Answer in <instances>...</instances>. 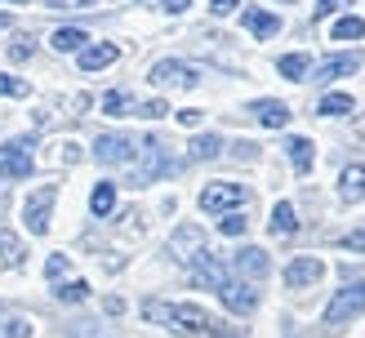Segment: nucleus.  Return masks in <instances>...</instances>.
<instances>
[{"mask_svg": "<svg viewBox=\"0 0 365 338\" xmlns=\"http://www.w3.org/2000/svg\"><path fill=\"white\" fill-rule=\"evenodd\" d=\"M143 316H148L152 325L174 329V334H200V329H210V312L200 307V302H148Z\"/></svg>", "mask_w": 365, "mask_h": 338, "instance_id": "nucleus-1", "label": "nucleus"}, {"mask_svg": "<svg viewBox=\"0 0 365 338\" xmlns=\"http://www.w3.org/2000/svg\"><path fill=\"white\" fill-rule=\"evenodd\" d=\"M134 160H138L134 174H130L134 187H148V183H156L160 174H174V169H178V160L165 156V142H160V138H143L138 152H134Z\"/></svg>", "mask_w": 365, "mask_h": 338, "instance_id": "nucleus-2", "label": "nucleus"}, {"mask_svg": "<svg viewBox=\"0 0 365 338\" xmlns=\"http://www.w3.org/2000/svg\"><path fill=\"white\" fill-rule=\"evenodd\" d=\"M170 254H174V263H182V267H196L200 258L210 254V241H205V231H200L196 223H182V227H174V236H170Z\"/></svg>", "mask_w": 365, "mask_h": 338, "instance_id": "nucleus-3", "label": "nucleus"}, {"mask_svg": "<svg viewBox=\"0 0 365 338\" xmlns=\"http://www.w3.org/2000/svg\"><path fill=\"white\" fill-rule=\"evenodd\" d=\"M148 80L156 89H196L200 85V71L192 63H182V58H160V63H152Z\"/></svg>", "mask_w": 365, "mask_h": 338, "instance_id": "nucleus-4", "label": "nucleus"}, {"mask_svg": "<svg viewBox=\"0 0 365 338\" xmlns=\"http://www.w3.org/2000/svg\"><path fill=\"white\" fill-rule=\"evenodd\" d=\"M365 312V285H348V290H339L330 298V307H325V325L339 329V325H348L352 316Z\"/></svg>", "mask_w": 365, "mask_h": 338, "instance_id": "nucleus-5", "label": "nucleus"}, {"mask_svg": "<svg viewBox=\"0 0 365 338\" xmlns=\"http://www.w3.org/2000/svg\"><path fill=\"white\" fill-rule=\"evenodd\" d=\"M53 201H58V187H53V183L27 196V205H23V223H27L31 236H45V231H49V209H53Z\"/></svg>", "mask_w": 365, "mask_h": 338, "instance_id": "nucleus-6", "label": "nucleus"}, {"mask_svg": "<svg viewBox=\"0 0 365 338\" xmlns=\"http://www.w3.org/2000/svg\"><path fill=\"white\" fill-rule=\"evenodd\" d=\"M134 152H138V142L130 134H98V142H94L98 165H134Z\"/></svg>", "mask_w": 365, "mask_h": 338, "instance_id": "nucleus-7", "label": "nucleus"}, {"mask_svg": "<svg viewBox=\"0 0 365 338\" xmlns=\"http://www.w3.org/2000/svg\"><path fill=\"white\" fill-rule=\"evenodd\" d=\"M250 201V191L241 183H210L205 191H200V209L205 213H227L236 205H245Z\"/></svg>", "mask_w": 365, "mask_h": 338, "instance_id": "nucleus-8", "label": "nucleus"}, {"mask_svg": "<svg viewBox=\"0 0 365 338\" xmlns=\"http://www.w3.org/2000/svg\"><path fill=\"white\" fill-rule=\"evenodd\" d=\"M218 298H223V307L236 312V316H250L254 307H259V290H254L250 280H232V276L218 285Z\"/></svg>", "mask_w": 365, "mask_h": 338, "instance_id": "nucleus-9", "label": "nucleus"}, {"mask_svg": "<svg viewBox=\"0 0 365 338\" xmlns=\"http://www.w3.org/2000/svg\"><path fill=\"white\" fill-rule=\"evenodd\" d=\"M0 174L5 178H27L31 174V142L14 138L9 147H0Z\"/></svg>", "mask_w": 365, "mask_h": 338, "instance_id": "nucleus-10", "label": "nucleus"}, {"mask_svg": "<svg viewBox=\"0 0 365 338\" xmlns=\"http://www.w3.org/2000/svg\"><path fill=\"white\" fill-rule=\"evenodd\" d=\"M321 276H325V263L312 258V254H303V258H294L285 267V285H289V290H312Z\"/></svg>", "mask_w": 365, "mask_h": 338, "instance_id": "nucleus-11", "label": "nucleus"}, {"mask_svg": "<svg viewBox=\"0 0 365 338\" xmlns=\"http://www.w3.org/2000/svg\"><path fill=\"white\" fill-rule=\"evenodd\" d=\"M236 272H241L245 280H263L267 272H272V258H267V249H259V245H245V249H236Z\"/></svg>", "mask_w": 365, "mask_h": 338, "instance_id": "nucleus-12", "label": "nucleus"}, {"mask_svg": "<svg viewBox=\"0 0 365 338\" xmlns=\"http://www.w3.org/2000/svg\"><path fill=\"white\" fill-rule=\"evenodd\" d=\"M250 112L259 125H267V130H285V125L294 120V112H289L281 98H259V102H250Z\"/></svg>", "mask_w": 365, "mask_h": 338, "instance_id": "nucleus-13", "label": "nucleus"}, {"mask_svg": "<svg viewBox=\"0 0 365 338\" xmlns=\"http://www.w3.org/2000/svg\"><path fill=\"white\" fill-rule=\"evenodd\" d=\"M361 67V53H334V58H325L317 63V76H307V80H339V76H352V71Z\"/></svg>", "mask_w": 365, "mask_h": 338, "instance_id": "nucleus-14", "label": "nucleus"}, {"mask_svg": "<svg viewBox=\"0 0 365 338\" xmlns=\"http://www.w3.org/2000/svg\"><path fill=\"white\" fill-rule=\"evenodd\" d=\"M116 58H120V49H116V45H107V41H103V45H85V49L76 53L81 71H103V67H112Z\"/></svg>", "mask_w": 365, "mask_h": 338, "instance_id": "nucleus-15", "label": "nucleus"}, {"mask_svg": "<svg viewBox=\"0 0 365 338\" xmlns=\"http://www.w3.org/2000/svg\"><path fill=\"white\" fill-rule=\"evenodd\" d=\"M339 201H348V205L365 201V165H348L339 174Z\"/></svg>", "mask_w": 365, "mask_h": 338, "instance_id": "nucleus-16", "label": "nucleus"}, {"mask_svg": "<svg viewBox=\"0 0 365 338\" xmlns=\"http://www.w3.org/2000/svg\"><path fill=\"white\" fill-rule=\"evenodd\" d=\"M245 27L259 36V41H272V36L281 31V18L267 14V9H259V5H250V9H245Z\"/></svg>", "mask_w": 365, "mask_h": 338, "instance_id": "nucleus-17", "label": "nucleus"}, {"mask_svg": "<svg viewBox=\"0 0 365 338\" xmlns=\"http://www.w3.org/2000/svg\"><path fill=\"white\" fill-rule=\"evenodd\" d=\"M23 263H27V245L9 227H0V267H23Z\"/></svg>", "mask_w": 365, "mask_h": 338, "instance_id": "nucleus-18", "label": "nucleus"}, {"mask_svg": "<svg viewBox=\"0 0 365 338\" xmlns=\"http://www.w3.org/2000/svg\"><path fill=\"white\" fill-rule=\"evenodd\" d=\"M49 45L58 49V53H81V49L89 45V36H85L81 27H58V31L49 36Z\"/></svg>", "mask_w": 365, "mask_h": 338, "instance_id": "nucleus-19", "label": "nucleus"}, {"mask_svg": "<svg viewBox=\"0 0 365 338\" xmlns=\"http://www.w3.org/2000/svg\"><path fill=\"white\" fill-rule=\"evenodd\" d=\"M285 152H289V165H294L299 174H307V169H312V160H317L312 138H289V142H285Z\"/></svg>", "mask_w": 365, "mask_h": 338, "instance_id": "nucleus-20", "label": "nucleus"}, {"mask_svg": "<svg viewBox=\"0 0 365 338\" xmlns=\"http://www.w3.org/2000/svg\"><path fill=\"white\" fill-rule=\"evenodd\" d=\"M192 272H196V280H200V285H210V290H218V285L227 280V272H223V263H218L214 254H205V258H200V263L192 267Z\"/></svg>", "mask_w": 365, "mask_h": 338, "instance_id": "nucleus-21", "label": "nucleus"}, {"mask_svg": "<svg viewBox=\"0 0 365 338\" xmlns=\"http://www.w3.org/2000/svg\"><path fill=\"white\" fill-rule=\"evenodd\" d=\"M277 71L285 80H307V71H312V58L307 53H285V58L277 63Z\"/></svg>", "mask_w": 365, "mask_h": 338, "instance_id": "nucleus-22", "label": "nucleus"}, {"mask_svg": "<svg viewBox=\"0 0 365 338\" xmlns=\"http://www.w3.org/2000/svg\"><path fill=\"white\" fill-rule=\"evenodd\" d=\"M89 209H94V218H107L116 209V183H98L94 196H89Z\"/></svg>", "mask_w": 365, "mask_h": 338, "instance_id": "nucleus-23", "label": "nucleus"}, {"mask_svg": "<svg viewBox=\"0 0 365 338\" xmlns=\"http://www.w3.org/2000/svg\"><path fill=\"white\" fill-rule=\"evenodd\" d=\"M218 152H223V138H218V134H200V138H192L187 160H214Z\"/></svg>", "mask_w": 365, "mask_h": 338, "instance_id": "nucleus-24", "label": "nucleus"}, {"mask_svg": "<svg viewBox=\"0 0 365 338\" xmlns=\"http://www.w3.org/2000/svg\"><path fill=\"white\" fill-rule=\"evenodd\" d=\"M272 231H277V236H294L299 231V218H294V205L289 201H281L277 209H272Z\"/></svg>", "mask_w": 365, "mask_h": 338, "instance_id": "nucleus-25", "label": "nucleus"}, {"mask_svg": "<svg viewBox=\"0 0 365 338\" xmlns=\"http://www.w3.org/2000/svg\"><path fill=\"white\" fill-rule=\"evenodd\" d=\"M103 116H134V98L112 89V94H103Z\"/></svg>", "mask_w": 365, "mask_h": 338, "instance_id": "nucleus-26", "label": "nucleus"}, {"mask_svg": "<svg viewBox=\"0 0 365 338\" xmlns=\"http://www.w3.org/2000/svg\"><path fill=\"white\" fill-rule=\"evenodd\" d=\"M53 298H58V302H85V298H89V285L71 276V280H63V285H53Z\"/></svg>", "mask_w": 365, "mask_h": 338, "instance_id": "nucleus-27", "label": "nucleus"}, {"mask_svg": "<svg viewBox=\"0 0 365 338\" xmlns=\"http://www.w3.org/2000/svg\"><path fill=\"white\" fill-rule=\"evenodd\" d=\"M352 107H356V102H352V94H325L317 112H321V116H348Z\"/></svg>", "mask_w": 365, "mask_h": 338, "instance_id": "nucleus-28", "label": "nucleus"}, {"mask_svg": "<svg viewBox=\"0 0 365 338\" xmlns=\"http://www.w3.org/2000/svg\"><path fill=\"white\" fill-rule=\"evenodd\" d=\"M45 276H49V285L71 280V263H67V254H49V258H45Z\"/></svg>", "mask_w": 365, "mask_h": 338, "instance_id": "nucleus-29", "label": "nucleus"}, {"mask_svg": "<svg viewBox=\"0 0 365 338\" xmlns=\"http://www.w3.org/2000/svg\"><path fill=\"white\" fill-rule=\"evenodd\" d=\"M361 36H365V23H361V18H339L334 31H330V41H361Z\"/></svg>", "mask_w": 365, "mask_h": 338, "instance_id": "nucleus-30", "label": "nucleus"}, {"mask_svg": "<svg viewBox=\"0 0 365 338\" xmlns=\"http://www.w3.org/2000/svg\"><path fill=\"white\" fill-rule=\"evenodd\" d=\"M245 227H250V218L236 213V209H227L223 218H218V231H223V236H245Z\"/></svg>", "mask_w": 365, "mask_h": 338, "instance_id": "nucleus-31", "label": "nucleus"}, {"mask_svg": "<svg viewBox=\"0 0 365 338\" xmlns=\"http://www.w3.org/2000/svg\"><path fill=\"white\" fill-rule=\"evenodd\" d=\"M0 338H31V320L27 316H9L5 325H0Z\"/></svg>", "mask_w": 365, "mask_h": 338, "instance_id": "nucleus-32", "label": "nucleus"}, {"mask_svg": "<svg viewBox=\"0 0 365 338\" xmlns=\"http://www.w3.org/2000/svg\"><path fill=\"white\" fill-rule=\"evenodd\" d=\"M0 94H5V98H27V94H31V85H27V80H18V76H5V71H0Z\"/></svg>", "mask_w": 365, "mask_h": 338, "instance_id": "nucleus-33", "label": "nucleus"}, {"mask_svg": "<svg viewBox=\"0 0 365 338\" xmlns=\"http://www.w3.org/2000/svg\"><path fill=\"white\" fill-rule=\"evenodd\" d=\"M165 112H170V107L160 102V98H152V102H134V116H143V120H160Z\"/></svg>", "mask_w": 365, "mask_h": 338, "instance_id": "nucleus-34", "label": "nucleus"}, {"mask_svg": "<svg viewBox=\"0 0 365 338\" xmlns=\"http://www.w3.org/2000/svg\"><path fill=\"white\" fill-rule=\"evenodd\" d=\"M343 249H348V254H365V227H356V231H348V236L339 241Z\"/></svg>", "mask_w": 365, "mask_h": 338, "instance_id": "nucleus-35", "label": "nucleus"}, {"mask_svg": "<svg viewBox=\"0 0 365 338\" xmlns=\"http://www.w3.org/2000/svg\"><path fill=\"white\" fill-rule=\"evenodd\" d=\"M343 5H348V0H317V9H312V14H317V23H321V18H330V14H339Z\"/></svg>", "mask_w": 365, "mask_h": 338, "instance_id": "nucleus-36", "label": "nucleus"}, {"mask_svg": "<svg viewBox=\"0 0 365 338\" xmlns=\"http://www.w3.org/2000/svg\"><path fill=\"white\" fill-rule=\"evenodd\" d=\"M9 58H14V63H27V58H31V45L23 41V36H18V41L9 45Z\"/></svg>", "mask_w": 365, "mask_h": 338, "instance_id": "nucleus-37", "label": "nucleus"}, {"mask_svg": "<svg viewBox=\"0 0 365 338\" xmlns=\"http://www.w3.org/2000/svg\"><path fill=\"white\" fill-rule=\"evenodd\" d=\"M236 5H241V0H210V9H214L218 18H227V14H232Z\"/></svg>", "mask_w": 365, "mask_h": 338, "instance_id": "nucleus-38", "label": "nucleus"}, {"mask_svg": "<svg viewBox=\"0 0 365 338\" xmlns=\"http://www.w3.org/2000/svg\"><path fill=\"white\" fill-rule=\"evenodd\" d=\"M178 125H187V130H196V125H200V112H178Z\"/></svg>", "mask_w": 365, "mask_h": 338, "instance_id": "nucleus-39", "label": "nucleus"}, {"mask_svg": "<svg viewBox=\"0 0 365 338\" xmlns=\"http://www.w3.org/2000/svg\"><path fill=\"white\" fill-rule=\"evenodd\" d=\"M187 5H192V0H165V5H160V9H165V14H182Z\"/></svg>", "mask_w": 365, "mask_h": 338, "instance_id": "nucleus-40", "label": "nucleus"}, {"mask_svg": "<svg viewBox=\"0 0 365 338\" xmlns=\"http://www.w3.org/2000/svg\"><path fill=\"white\" fill-rule=\"evenodd\" d=\"M76 5H81V9H94V5H103V0H76Z\"/></svg>", "mask_w": 365, "mask_h": 338, "instance_id": "nucleus-41", "label": "nucleus"}, {"mask_svg": "<svg viewBox=\"0 0 365 338\" xmlns=\"http://www.w3.org/2000/svg\"><path fill=\"white\" fill-rule=\"evenodd\" d=\"M210 338H236V334H232V329H214Z\"/></svg>", "mask_w": 365, "mask_h": 338, "instance_id": "nucleus-42", "label": "nucleus"}, {"mask_svg": "<svg viewBox=\"0 0 365 338\" xmlns=\"http://www.w3.org/2000/svg\"><path fill=\"white\" fill-rule=\"evenodd\" d=\"M9 27V14H0V31H5Z\"/></svg>", "mask_w": 365, "mask_h": 338, "instance_id": "nucleus-43", "label": "nucleus"}, {"mask_svg": "<svg viewBox=\"0 0 365 338\" xmlns=\"http://www.w3.org/2000/svg\"><path fill=\"white\" fill-rule=\"evenodd\" d=\"M14 5H23V0H14Z\"/></svg>", "mask_w": 365, "mask_h": 338, "instance_id": "nucleus-44", "label": "nucleus"}, {"mask_svg": "<svg viewBox=\"0 0 365 338\" xmlns=\"http://www.w3.org/2000/svg\"><path fill=\"white\" fill-rule=\"evenodd\" d=\"M0 183H5V174H0Z\"/></svg>", "mask_w": 365, "mask_h": 338, "instance_id": "nucleus-45", "label": "nucleus"}, {"mask_svg": "<svg viewBox=\"0 0 365 338\" xmlns=\"http://www.w3.org/2000/svg\"><path fill=\"white\" fill-rule=\"evenodd\" d=\"M49 5H58V0H49Z\"/></svg>", "mask_w": 365, "mask_h": 338, "instance_id": "nucleus-46", "label": "nucleus"}]
</instances>
